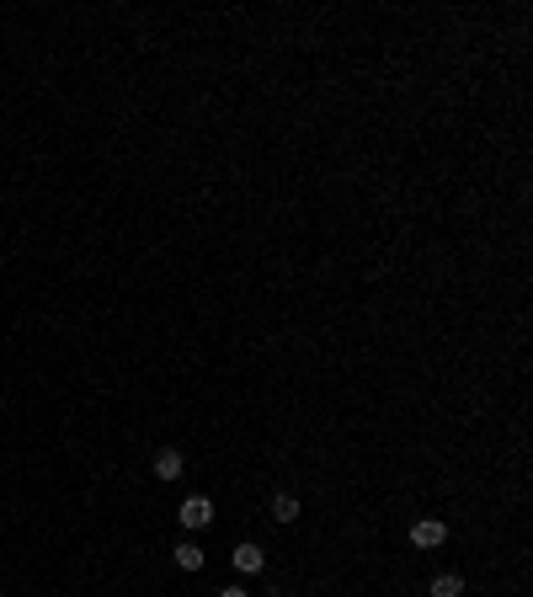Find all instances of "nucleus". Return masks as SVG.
<instances>
[{
	"instance_id": "nucleus-1",
	"label": "nucleus",
	"mask_w": 533,
	"mask_h": 597,
	"mask_svg": "<svg viewBox=\"0 0 533 597\" xmlns=\"http://www.w3.org/2000/svg\"><path fill=\"white\" fill-rule=\"evenodd\" d=\"M214 523H219V507H214V496H208V491L182 496V507H176V528H182V534H208Z\"/></svg>"
},
{
	"instance_id": "nucleus-2",
	"label": "nucleus",
	"mask_w": 533,
	"mask_h": 597,
	"mask_svg": "<svg viewBox=\"0 0 533 597\" xmlns=\"http://www.w3.org/2000/svg\"><path fill=\"white\" fill-rule=\"evenodd\" d=\"M448 539H454V528H448V518H438V512H422V518H411V528H406V545L422 550V555L443 550Z\"/></svg>"
},
{
	"instance_id": "nucleus-3",
	"label": "nucleus",
	"mask_w": 533,
	"mask_h": 597,
	"mask_svg": "<svg viewBox=\"0 0 533 597\" xmlns=\"http://www.w3.org/2000/svg\"><path fill=\"white\" fill-rule=\"evenodd\" d=\"M230 571H235V577H262V571H267V550H262L256 539H240V545L230 550Z\"/></svg>"
},
{
	"instance_id": "nucleus-4",
	"label": "nucleus",
	"mask_w": 533,
	"mask_h": 597,
	"mask_svg": "<svg viewBox=\"0 0 533 597\" xmlns=\"http://www.w3.org/2000/svg\"><path fill=\"white\" fill-rule=\"evenodd\" d=\"M187 475V454L182 448H155V480L160 486H176Z\"/></svg>"
},
{
	"instance_id": "nucleus-5",
	"label": "nucleus",
	"mask_w": 533,
	"mask_h": 597,
	"mask_svg": "<svg viewBox=\"0 0 533 597\" xmlns=\"http://www.w3.org/2000/svg\"><path fill=\"white\" fill-rule=\"evenodd\" d=\"M267 518H272V523H278V528H294V523H299V518H304V502H299V496H294V491H278V496H272V502H267Z\"/></svg>"
},
{
	"instance_id": "nucleus-6",
	"label": "nucleus",
	"mask_w": 533,
	"mask_h": 597,
	"mask_svg": "<svg viewBox=\"0 0 533 597\" xmlns=\"http://www.w3.org/2000/svg\"><path fill=\"white\" fill-rule=\"evenodd\" d=\"M464 593H470L464 571H432L427 587H422V597H464Z\"/></svg>"
},
{
	"instance_id": "nucleus-7",
	"label": "nucleus",
	"mask_w": 533,
	"mask_h": 597,
	"mask_svg": "<svg viewBox=\"0 0 533 597\" xmlns=\"http://www.w3.org/2000/svg\"><path fill=\"white\" fill-rule=\"evenodd\" d=\"M171 566H176V571H187V577H198V571H208V555H203V545H198V539H182V545L171 550Z\"/></svg>"
},
{
	"instance_id": "nucleus-8",
	"label": "nucleus",
	"mask_w": 533,
	"mask_h": 597,
	"mask_svg": "<svg viewBox=\"0 0 533 597\" xmlns=\"http://www.w3.org/2000/svg\"><path fill=\"white\" fill-rule=\"evenodd\" d=\"M214 597H251V593H246V587L235 582V587H219V593H214Z\"/></svg>"
}]
</instances>
